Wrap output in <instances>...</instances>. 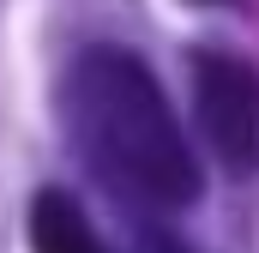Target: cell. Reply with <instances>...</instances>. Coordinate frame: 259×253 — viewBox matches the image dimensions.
Wrapping results in <instances>:
<instances>
[{
	"mask_svg": "<svg viewBox=\"0 0 259 253\" xmlns=\"http://www.w3.org/2000/svg\"><path fill=\"white\" fill-rule=\"evenodd\" d=\"M193 6H241V0H193Z\"/></svg>",
	"mask_w": 259,
	"mask_h": 253,
	"instance_id": "cell-5",
	"label": "cell"
},
{
	"mask_svg": "<svg viewBox=\"0 0 259 253\" xmlns=\"http://www.w3.org/2000/svg\"><path fill=\"white\" fill-rule=\"evenodd\" d=\"M139 253H193L175 229H163V223H145L139 229Z\"/></svg>",
	"mask_w": 259,
	"mask_h": 253,
	"instance_id": "cell-4",
	"label": "cell"
},
{
	"mask_svg": "<svg viewBox=\"0 0 259 253\" xmlns=\"http://www.w3.org/2000/svg\"><path fill=\"white\" fill-rule=\"evenodd\" d=\"M61 121L78 163L145 211H181L193 205L205 175L175 121L169 97L157 91L151 66L127 49H84L61 78Z\"/></svg>",
	"mask_w": 259,
	"mask_h": 253,
	"instance_id": "cell-1",
	"label": "cell"
},
{
	"mask_svg": "<svg viewBox=\"0 0 259 253\" xmlns=\"http://www.w3.org/2000/svg\"><path fill=\"white\" fill-rule=\"evenodd\" d=\"M30 247L36 253H109L103 235L91 229V217L78 211V199L61 187H42L30 199Z\"/></svg>",
	"mask_w": 259,
	"mask_h": 253,
	"instance_id": "cell-3",
	"label": "cell"
},
{
	"mask_svg": "<svg viewBox=\"0 0 259 253\" xmlns=\"http://www.w3.org/2000/svg\"><path fill=\"white\" fill-rule=\"evenodd\" d=\"M193 121L229 175H259V66L229 49L193 55Z\"/></svg>",
	"mask_w": 259,
	"mask_h": 253,
	"instance_id": "cell-2",
	"label": "cell"
}]
</instances>
